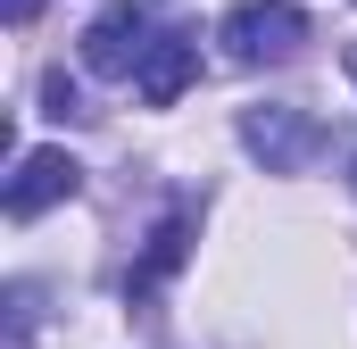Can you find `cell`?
Here are the masks:
<instances>
[{
    "instance_id": "52a82bcc",
    "label": "cell",
    "mask_w": 357,
    "mask_h": 349,
    "mask_svg": "<svg viewBox=\"0 0 357 349\" xmlns=\"http://www.w3.org/2000/svg\"><path fill=\"white\" fill-rule=\"evenodd\" d=\"M0 8H8V25H33L42 17V0H0Z\"/></svg>"
},
{
    "instance_id": "ba28073f",
    "label": "cell",
    "mask_w": 357,
    "mask_h": 349,
    "mask_svg": "<svg viewBox=\"0 0 357 349\" xmlns=\"http://www.w3.org/2000/svg\"><path fill=\"white\" fill-rule=\"evenodd\" d=\"M349 84H357V42H349Z\"/></svg>"
},
{
    "instance_id": "6da1fadb",
    "label": "cell",
    "mask_w": 357,
    "mask_h": 349,
    "mask_svg": "<svg viewBox=\"0 0 357 349\" xmlns=\"http://www.w3.org/2000/svg\"><path fill=\"white\" fill-rule=\"evenodd\" d=\"M299 42H307V8H291V0H241V8L225 17V50H233L241 67L291 59Z\"/></svg>"
},
{
    "instance_id": "7a4b0ae2",
    "label": "cell",
    "mask_w": 357,
    "mask_h": 349,
    "mask_svg": "<svg viewBox=\"0 0 357 349\" xmlns=\"http://www.w3.org/2000/svg\"><path fill=\"white\" fill-rule=\"evenodd\" d=\"M142 50H150V17H142L133 0L100 8V17L84 25V67H91V75H133Z\"/></svg>"
},
{
    "instance_id": "5b68a950",
    "label": "cell",
    "mask_w": 357,
    "mask_h": 349,
    "mask_svg": "<svg viewBox=\"0 0 357 349\" xmlns=\"http://www.w3.org/2000/svg\"><path fill=\"white\" fill-rule=\"evenodd\" d=\"M183 250H191V208H175V216L150 233V258L133 266V283H125V291H133V299H150V291H158V283L183 266Z\"/></svg>"
},
{
    "instance_id": "3957f363",
    "label": "cell",
    "mask_w": 357,
    "mask_h": 349,
    "mask_svg": "<svg viewBox=\"0 0 357 349\" xmlns=\"http://www.w3.org/2000/svg\"><path fill=\"white\" fill-rule=\"evenodd\" d=\"M75 191H84V167H75L67 150H25L17 174H8V216L25 225V216L59 208V200H75Z\"/></svg>"
},
{
    "instance_id": "277c9868",
    "label": "cell",
    "mask_w": 357,
    "mask_h": 349,
    "mask_svg": "<svg viewBox=\"0 0 357 349\" xmlns=\"http://www.w3.org/2000/svg\"><path fill=\"white\" fill-rule=\"evenodd\" d=\"M133 75H142V100H150V108H175L183 84L199 75V34H158V42L142 50Z\"/></svg>"
},
{
    "instance_id": "8992f818",
    "label": "cell",
    "mask_w": 357,
    "mask_h": 349,
    "mask_svg": "<svg viewBox=\"0 0 357 349\" xmlns=\"http://www.w3.org/2000/svg\"><path fill=\"white\" fill-rule=\"evenodd\" d=\"M241 133H250V150H266V158H299V142H307V125H299V117H250V125H241Z\"/></svg>"
}]
</instances>
